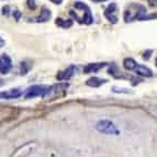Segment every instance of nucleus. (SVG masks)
I'll return each instance as SVG.
<instances>
[{"mask_svg": "<svg viewBox=\"0 0 157 157\" xmlns=\"http://www.w3.org/2000/svg\"><path fill=\"white\" fill-rule=\"evenodd\" d=\"M69 14L74 17L75 20H77L79 23L91 24L94 22V18H92L89 7L86 3L80 2V1L75 2V10L69 11Z\"/></svg>", "mask_w": 157, "mask_h": 157, "instance_id": "nucleus-1", "label": "nucleus"}, {"mask_svg": "<svg viewBox=\"0 0 157 157\" xmlns=\"http://www.w3.org/2000/svg\"><path fill=\"white\" fill-rule=\"evenodd\" d=\"M146 16V8L145 6L141 3L132 2L126 7L124 11V21L133 22L135 20H143V18Z\"/></svg>", "mask_w": 157, "mask_h": 157, "instance_id": "nucleus-2", "label": "nucleus"}, {"mask_svg": "<svg viewBox=\"0 0 157 157\" xmlns=\"http://www.w3.org/2000/svg\"><path fill=\"white\" fill-rule=\"evenodd\" d=\"M123 66L126 71H132L135 74L143 77H152L153 71L148 67L143 65H140L133 59V58H125L123 62Z\"/></svg>", "mask_w": 157, "mask_h": 157, "instance_id": "nucleus-3", "label": "nucleus"}, {"mask_svg": "<svg viewBox=\"0 0 157 157\" xmlns=\"http://www.w3.org/2000/svg\"><path fill=\"white\" fill-rule=\"evenodd\" d=\"M53 86H46V85H34L26 90L25 99H33L35 97L45 98L52 94Z\"/></svg>", "mask_w": 157, "mask_h": 157, "instance_id": "nucleus-4", "label": "nucleus"}, {"mask_svg": "<svg viewBox=\"0 0 157 157\" xmlns=\"http://www.w3.org/2000/svg\"><path fill=\"white\" fill-rule=\"evenodd\" d=\"M96 128L100 133L103 134H108V135H119L120 134V131L119 128L114 125L112 121L110 120H101L99 121L96 125Z\"/></svg>", "mask_w": 157, "mask_h": 157, "instance_id": "nucleus-5", "label": "nucleus"}, {"mask_svg": "<svg viewBox=\"0 0 157 157\" xmlns=\"http://www.w3.org/2000/svg\"><path fill=\"white\" fill-rule=\"evenodd\" d=\"M108 73L110 74L111 76L114 77V78L117 79H128V80L132 81V85H137L140 84L142 81V79H139V78H135V77L131 76V75H128V74H124L122 73V71H120L118 68V66L115 65L114 63H111L110 64V67H109V71H108Z\"/></svg>", "mask_w": 157, "mask_h": 157, "instance_id": "nucleus-6", "label": "nucleus"}, {"mask_svg": "<svg viewBox=\"0 0 157 157\" xmlns=\"http://www.w3.org/2000/svg\"><path fill=\"white\" fill-rule=\"evenodd\" d=\"M118 5L114 2L110 3L105 10V17L108 19V21L112 24H115L118 22Z\"/></svg>", "mask_w": 157, "mask_h": 157, "instance_id": "nucleus-7", "label": "nucleus"}, {"mask_svg": "<svg viewBox=\"0 0 157 157\" xmlns=\"http://www.w3.org/2000/svg\"><path fill=\"white\" fill-rule=\"evenodd\" d=\"M11 68H12L11 58L9 57L7 54H2V55H1V64H0V71H1V74H2V75L8 74Z\"/></svg>", "mask_w": 157, "mask_h": 157, "instance_id": "nucleus-8", "label": "nucleus"}, {"mask_svg": "<svg viewBox=\"0 0 157 157\" xmlns=\"http://www.w3.org/2000/svg\"><path fill=\"white\" fill-rule=\"evenodd\" d=\"M75 71H76V67L74 65H71L66 68L65 71H59V73L57 74L56 78H57V80H69V79L74 76Z\"/></svg>", "mask_w": 157, "mask_h": 157, "instance_id": "nucleus-9", "label": "nucleus"}, {"mask_svg": "<svg viewBox=\"0 0 157 157\" xmlns=\"http://www.w3.org/2000/svg\"><path fill=\"white\" fill-rule=\"evenodd\" d=\"M105 66H107V63H92V64H88L87 66H85L84 73L85 74L97 73L99 69L105 67Z\"/></svg>", "mask_w": 157, "mask_h": 157, "instance_id": "nucleus-10", "label": "nucleus"}, {"mask_svg": "<svg viewBox=\"0 0 157 157\" xmlns=\"http://www.w3.org/2000/svg\"><path fill=\"white\" fill-rule=\"evenodd\" d=\"M0 96H1L2 99H17V98L22 96V91L19 89H12V90H9V91L1 92Z\"/></svg>", "mask_w": 157, "mask_h": 157, "instance_id": "nucleus-11", "label": "nucleus"}, {"mask_svg": "<svg viewBox=\"0 0 157 157\" xmlns=\"http://www.w3.org/2000/svg\"><path fill=\"white\" fill-rule=\"evenodd\" d=\"M51 16H52V13H51L50 9L46 8V7H43L42 11H41V14H40L37 18L34 19V21L35 22H46L50 20Z\"/></svg>", "mask_w": 157, "mask_h": 157, "instance_id": "nucleus-12", "label": "nucleus"}, {"mask_svg": "<svg viewBox=\"0 0 157 157\" xmlns=\"http://www.w3.org/2000/svg\"><path fill=\"white\" fill-rule=\"evenodd\" d=\"M107 82H108L107 79H101V78H98V77H92V78H89L86 81V85L87 86L97 88V87H100L101 85H105V84H107Z\"/></svg>", "mask_w": 157, "mask_h": 157, "instance_id": "nucleus-13", "label": "nucleus"}, {"mask_svg": "<svg viewBox=\"0 0 157 157\" xmlns=\"http://www.w3.org/2000/svg\"><path fill=\"white\" fill-rule=\"evenodd\" d=\"M31 67H32V65L29 60H23V62H21V63H20V75L25 76L26 74L29 73L30 69H31Z\"/></svg>", "mask_w": 157, "mask_h": 157, "instance_id": "nucleus-14", "label": "nucleus"}, {"mask_svg": "<svg viewBox=\"0 0 157 157\" xmlns=\"http://www.w3.org/2000/svg\"><path fill=\"white\" fill-rule=\"evenodd\" d=\"M55 23L57 24L58 26H60V28L67 29V28H71V26L73 25V20H71V19H69V20H63V19L57 18Z\"/></svg>", "mask_w": 157, "mask_h": 157, "instance_id": "nucleus-15", "label": "nucleus"}, {"mask_svg": "<svg viewBox=\"0 0 157 157\" xmlns=\"http://www.w3.org/2000/svg\"><path fill=\"white\" fill-rule=\"evenodd\" d=\"M26 3H28V7L31 10H35L36 9V0H26Z\"/></svg>", "mask_w": 157, "mask_h": 157, "instance_id": "nucleus-16", "label": "nucleus"}, {"mask_svg": "<svg viewBox=\"0 0 157 157\" xmlns=\"http://www.w3.org/2000/svg\"><path fill=\"white\" fill-rule=\"evenodd\" d=\"M113 91L114 92H124V94H128V89H123V88H118V87H113Z\"/></svg>", "mask_w": 157, "mask_h": 157, "instance_id": "nucleus-17", "label": "nucleus"}, {"mask_svg": "<svg viewBox=\"0 0 157 157\" xmlns=\"http://www.w3.org/2000/svg\"><path fill=\"white\" fill-rule=\"evenodd\" d=\"M21 16H22L21 12H20L19 10H14V11H13V17H14V19H16L17 21H19V20H20Z\"/></svg>", "mask_w": 157, "mask_h": 157, "instance_id": "nucleus-18", "label": "nucleus"}, {"mask_svg": "<svg viewBox=\"0 0 157 157\" xmlns=\"http://www.w3.org/2000/svg\"><path fill=\"white\" fill-rule=\"evenodd\" d=\"M153 53V51L152 50H148V51H146V52L144 53V56H143V58H144L145 60H148L149 59V57H151V54Z\"/></svg>", "mask_w": 157, "mask_h": 157, "instance_id": "nucleus-19", "label": "nucleus"}, {"mask_svg": "<svg viewBox=\"0 0 157 157\" xmlns=\"http://www.w3.org/2000/svg\"><path fill=\"white\" fill-rule=\"evenodd\" d=\"M151 19H157V13H152V14L145 16L144 18H143V20H151Z\"/></svg>", "mask_w": 157, "mask_h": 157, "instance_id": "nucleus-20", "label": "nucleus"}, {"mask_svg": "<svg viewBox=\"0 0 157 157\" xmlns=\"http://www.w3.org/2000/svg\"><path fill=\"white\" fill-rule=\"evenodd\" d=\"M2 13L5 14V16H8L9 14V7L7 6V7H3L2 8Z\"/></svg>", "mask_w": 157, "mask_h": 157, "instance_id": "nucleus-21", "label": "nucleus"}, {"mask_svg": "<svg viewBox=\"0 0 157 157\" xmlns=\"http://www.w3.org/2000/svg\"><path fill=\"white\" fill-rule=\"evenodd\" d=\"M51 1H52L53 3H56V5H60L63 0H51Z\"/></svg>", "mask_w": 157, "mask_h": 157, "instance_id": "nucleus-22", "label": "nucleus"}, {"mask_svg": "<svg viewBox=\"0 0 157 157\" xmlns=\"http://www.w3.org/2000/svg\"><path fill=\"white\" fill-rule=\"evenodd\" d=\"M94 2H102V1H105V0H92Z\"/></svg>", "mask_w": 157, "mask_h": 157, "instance_id": "nucleus-23", "label": "nucleus"}, {"mask_svg": "<svg viewBox=\"0 0 157 157\" xmlns=\"http://www.w3.org/2000/svg\"><path fill=\"white\" fill-rule=\"evenodd\" d=\"M155 63H156V66H157V58L155 59Z\"/></svg>", "mask_w": 157, "mask_h": 157, "instance_id": "nucleus-24", "label": "nucleus"}]
</instances>
